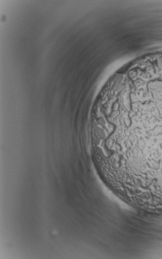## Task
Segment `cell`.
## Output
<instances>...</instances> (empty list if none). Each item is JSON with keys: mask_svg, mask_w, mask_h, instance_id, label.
I'll return each instance as SVG.
<instances>
[{"mask_svg": "<svg viewBox=\"0 0 162 259\" xmlns=\"http://www.w3.org/2000/svg\"><path fill=\"white\" fill-rule=\"evenodd\" d=\"M121 134L135 156L162 180V82L125 118Z\"/></svg>", "mask_w": 162, "mask_h": 259, "instance_id": "6da1fadb", "label": "cell"}]
</instances>
